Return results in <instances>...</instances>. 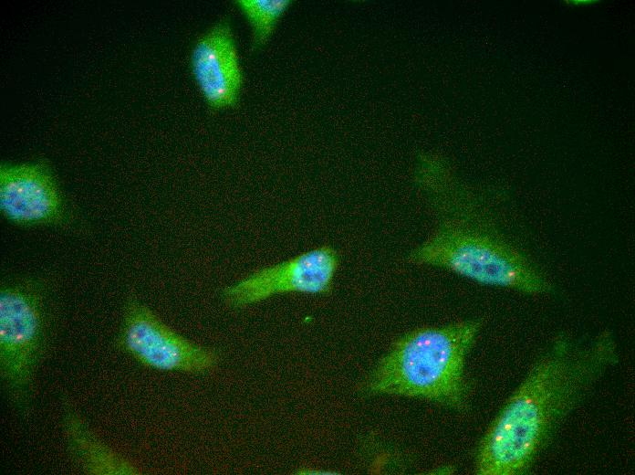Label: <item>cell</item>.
I'll use <instances>...</instances> for the list:
<instances>
[{"instance_id":"cell-8","label":"cell","mask_w":635,"mask_h":475,"mask_svg":"<svg viewBox=\"0 0 635 475\" xmlns=\"http://www.w3.org/2000/svg\"><path fill=\"white\" fill-rule=\"evenodd\" d=\"M191 63L195 80L209 105L224 109L235 103L242 74L228 25H216L197 41Z\"/></svg>"},{"instance_id":"cell-7","label":"cell","mask_w":635,"mask_h":475,"mask_svg":"<svg viewBox=\"0 0 635 475\" xmlns=\"http://www.w3.org/2000/svg\"><path fill=\"white\" fill-rule=\"evenodd\" d=\"M0 209L17 225L57 221L63 205L57 184L40 164H4L0 169Z\"/></svg>"},{"instance_id":"cell-5","label":"cell","mask_w":635,"mask_h":475,"mask_svg":"<svg viewBox=\"0 0 635 475\" xmlns=\"http://www.w3.org/2000/svg\"><path fill=\"white\" fill-rule=\"evenodd\" d=\"M338 265L334 248L318 247L255 271L227 288L225 300L243 307L283 293L324 294L331 289Z\"/></svg>"},{"instance_id":"cell-4","label":"cell","mask_w":635,"mask_h":475,"mask_svg":"<svg viewBox=\"0 0 635 475\" xmlns=\"http://www.w3.org/2000/svg\"><path fill=\"white\" fill-rule=\"evenodd\" d=\"M39 299L26 285L5 288L0 296V368L13 396L20 397L38 362L43 319Z\"/></svg>"},{"instance_id":"cell-6","label":"cell","mask_w":635,"mask_h":475,"mask_svg":"<svg viewBox=\"0 0 635 475\" xmlns=\"http://www.w3.org/2000/svg\"><path fill=\"white\" fill-rule=\"evenodd\" d=\"M122 341L135 359L159 370L200 373L217 361L212 351L184 338L138 304L130 306L126 313Z\"/></svg>"},{"instance_id":"cell-2","label":"cell","mask_w":635,"mask_h":475,"mask_svg":"<svg viewBox=\"0 0 635 475\" xmlns=\"http://www.w3.org/2000/svg\"><path fill=\"white\" fill-rule=\"evenodd\" d=\"M482 326L481 320H463L404 334L377 364L368 389L462 410L468 392L466 357Z\"/></svg>"},{"instance_id":"cell-9","label":"cell","mask_w":635,"mask_h":475,"mask_svg":"<svg viewBox=\"0 0 635 475\" xmlns=\"http://www.w3.org/2000/svg\"><path fill=\"white\" fill-rule=\"evenodd\" d=\"M68 432L73 449L86 469L95 474H130L134 469L118 455L90 436L76 419H70Z\"/></svg>"},{"instance_id":"cell-10","label":"cell","mask_w":635,"mask_h":475,"mask_svg":"<svg viewBox=\"0 0 635 475\" xmlns=\"http://www.w3.org/2000/svg\"><path fill=\"white\" fill-rule=\"evenodd\" d=\"M236 5L249 21L255 45L264 44L288 1L284 0H239Z\"/></svg>"},{"instance_id":"cell-3","label":"cell","mask_w":635,"mask_h":475,"mask_svg":"<svg viewBox=\"0 0 635 475\" xmlns=\"http://www.w3.org/2000/svg\"><path fill=\"white\" fill-rule=\"evenodd\" d=\"M410 261L526 295H544L553 290L550 279L534 261L482 223L461 219L439 223L411 251Z\"/></svg>"},{"instance_id":"cell-1","label":"cell","mask_w":635,"mask_h":475,"mask_svg":"<svg viewBox=\"0 0 635 475\" xmlns=\"http://www.w3.org/2000/svg\"><path fill=\"white\" fill-rule=\"evenodd\" d=\"M618 343L603 331L585 343L557 337L531 365L484 432L477 475H521L551 436L619 362Z\"/></svg>"}]
</instances>
